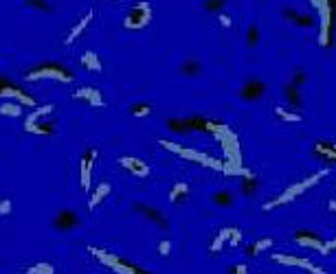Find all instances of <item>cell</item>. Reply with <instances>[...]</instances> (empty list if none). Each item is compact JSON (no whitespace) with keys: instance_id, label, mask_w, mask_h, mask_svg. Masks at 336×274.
Returning a JSON list of instances; mask_svg holds the SVG:
<instances>
[{"instance_id":"cell-17","label":"cell","mask_w":336,"mask_h":274,"mask_svg":"<svg viewBox=\"0 0 336 274\" xmlns=\"http://www.w3.org/2000/svg\"><path fill=\"white\" fill-rule=\"evenodd\" d=\"M93 16H95V13H93V11H88V13H86V16H83V18L79 20V22H77V24L73 26V29H71V31H68V35H66V40H64V42H66V44H73V42H75L77 38H79V35H81L83 31H86V26L90 24V20H93Z\"/></svg>"},{"instance_id":"cell-15","label":"cell","mask_w":336,"mask_h":274,"mask_svg":"<svg viewBox=\"0 0 336 274\" xmlns=\"http://www.w3.org/2000/svg\"><path fill=\"white\" fill-rule=\"evenodd\" d=\"M75 99H86L90 105H93V108H103V97H101V93L97 88H77L75 90Z\"/></svg>"},{"instance_id":"cell-41","label":"cell","mask_w":336,"mask_h":274,"mask_svg":"<svg viewBox=\"0 0 336 274\" xmlns=\"http://www.w3.org/2000/svg\"><path fill=\"white\" fill-rule=\"evenodd\" d=\"M327 208L334 210V213H336V200H330V202H327Z\"/></svg>"},{"instance_id":"cell-39","label":"cell","mask_w":336,"mask_h":274,"mask_svg":"<svg viewBox=\"0 0 336 274\" xmlns=\"http://www.w3.org/2000/svg\"><path fill=\"white\" fill-rule=\"evenodd\" d=\"M229 274H248V268L244 263H237V265H233V268L229 270Z\"/></svg>"},{"instance_id":"cell-1","label":"cell","mask_w":336,"mask_h":274,"mask_svg":"<svg viewBox=\"0 0 336 274\" xmlns=\"http://www.w3.org/2000/svg\"><path fill=\"white\" fill-rule=\"evenodd\" d=\"M327 175V169H321V171H317L314 175H310V178H305V180H301V182H297V185H292V187H288L286 191L279 195V198H275L272 202H266L264 204V210H270V208H275V206H282V204H288L290 200H295L297 195H301L303 191H307L310 187H314L317 182H321Z\"/></svg>"},{"instance_id":"cell-9","label":"cell","mask_w":336,"mask_h":274,"mask_svg":"<svg viewBox=\"0 0 336 274\" xmlns=\"http://www.w3.org/2000/svg\"><path fill=\"white\" fill-rule=\"evenodd\" d=\"M277 263H284V265H292V268H301V270H307L312 274H325L323 268L314 265L310 259H301V257H290V255H272Z\"/></svg>"},{"instance_id":"cell-11","label":"cell","mask_w":336,"mask_h":274,"mask_svg":"<svg viewBox=\"0 0 336 274\" xmlns=\"http://www.w3.org/2000/svg\"><path fill=\"white\" fill-rule=\"evenodd\" d=\"M134 208H136L141 215L148 217V220H152L160 230H167V228H170V222H167V217L160 213L158 208H154V206H150V204H143V202H136Z\"/></svg>"},{"instance_id":"cell-29","label":"cell","mask_w":336,"mask_h":274,"mask_svg":"<svg viewBox=\"0 0 336 274\" xmlns=\"http://www.w3.org/2000/svg\"><path fill=\"white\" fill-rule=\"evenodd\" d=\"M29 134H38V136H48V134H53V125L51 123H36V125H31L29 130Z\"/></svg>"},{"instance_id":"cell-10","label":"cell","mask_w":336,"mask_h":274,"mask_svg":"<svg viewBox=\"0 0 336 274\" xmlns=\"http://www.w3.org/2000/svg\"><path fill=\"white\" fill-rule=\"evenodd\" d=\"M95 158H97V149H90L86 156L81 158V165H79V178H81V189L83 191H90V178H93V167H95Z\"/></svg>"},{"instance_id":"cell-38","label":"cell","mask_w":336,"mask_h":274,"mask_svg":"<svg viewBox=\"0 0 336 274\" xmlns=\"http://www.w3.org/2000/svg\"><path fill=\"white\" fill-rule=\"evenodd\" d=\"M229 246H233V248H235V246H237V241H240L242 239V235H240V230H237V228H233V230H231V237H229Z\"/></svg>"},{"instance_id":"cell-33","label":"cell","mask_w":336,"mask_h":274,"mask_svg":"<svg viewBox=\"0 0 336 274\" xmlns=\"http://www.w3.org/2000/svg\"><path fill=\"white\" fill-rule=\"evenodd\" d=\"M150 112H152V105L150 103H138V105L132 108V114H134V116H148Z\"/></svg>"},{"instance_id":"cell-8","label":"cell","mask_w":336,"mask_h":274,"mask_svg":"<svg viewBox=\"0 0 336 274\" xmlns=\"http://www.w3.org/2000/svg\"><path fill=\"white\" fill-rule=\"evenodd\" d=\"M266 93V83L262 79H257V77H250V79H246L242 83V88H240V99L244 101H257V99H262Z\"/></svg>"},{"instance_id":"cell-6","label":"cell","mask_w":336,"mask_h":274,"mask_svg":"<svg viewBox=\"0 0 336 274\" xmlns=\"http://www.w3.org/2000/svg\"><path fill=\"white\" fill-rule=\"evenodd\" d=\"M295 241L301 246V248H310V250H317L321 252V255H330L332 250H336V239L334 241H323L319 239L314 233H310V230H297L295 233Z\"/></svg>"},{"instance_id":"cell-21","label":"cell","mask_w":336,"mask_h":274,"mask_svg":"<svg viewBox=\"0 0 336 274\" xmlns=\"http://www.w3.org/2000/svg\"><path fill=\"white\" fill-rule=\"evenodd\" d=\"M81 66L88 68V70H93V73H99V70H101V62H99V57H97L95 51H86V53L81 55Z\"/></svg>"},{"instance_id":"cell-12","label":"cell","mask_w":336,"mask_h":274,"mask_svg":"<svg viewBox=\"0 0 336 274\" xmlns=\"http://www.w3.org/2000/svg\"><path fill=\"white\" fill-rule=\"evenodd\" d=\"M77 224H79V215L75 213V210H71V208H64V210H60L58 213V217L53 220V226L58 228V230H73Z\"/></svg>"},{"instance_id":"cell-20","label":"cell","mask_w":336,"mask_h":274,"mask_svg":"<svg viewBox=\"0 0 336 274\" xmlns=\"http://www.w3.org/2000/svg\"><path fill=\"white\" fill-rule=\"evenodd\" d=\"M180 73H183L185 77H198L202 73V62L195 59V57L185 59L183 64H180Z\"/></svg>"},{"instance_id":"cell-25","label":"cell","mask_w":336,"mask_h":274,"mask_svg":"<svg viewBox=\"0 0 336 274\" xmlns=\"http://www.w3.org/2000/svg\"><path fill=\"white\" fill-rule=\"evenodd\" d=\"M231 230H233V228H222L220 235L213 239V243H211V252H213V255H218V252L224 248V243H227V239L231 237Z\"/></svg>"},{"instance_id":"cell-37","label":"cell","mask_w":336,"mask_h":274,"mask_svg":"<svg viewBox=\"0 0 336 274\" xmlns=\"http://www.w3.org/2000/svg\"><path fill=\"white\" fill-rule=\"evenodd\" d=\"M290 81H295L297 86H303V81H305V73L303 70H295V75H292V79Z\"/></svg>"},{"instance_id":"cell-2","label":"cell","mask_w":336,"mask_h":274,"mask_svg":"<svg viewBox=\"0 0 336 274\" xmlns=\"http://www.w3.org/2000/svg\"><path fill=\"white\" fill-rule=\"evenodd\" d=\"M88 252L99 259V263H103L110 270H115L117 274H148L141 268H136L134 263H128V261H123V259H119L117 255H110V252H106V250H99L97 246H88Z\"/></svg>"},{"instance_id":"cell-27","label":"cell","mask_w":336,"mask_h":274,"mask_svg":"<svg viewBox=\"0 0 336 274\" xmlns=\"http://www.w3.org/2000/svg\"><path fill=\"white\" fill-rule=\"evenodd\" d=\"M24 274H55V268L46 261H40V263H33Z\"/></svg>"},{"instance_id":"cell-34","label":"cell","mask_w":336,"mask_h":274,"mask_svg":"<svg viewBox=\"0 0 336 274\" xmlns=\"http://www.w3.org/2000/svg\"><path fill=\"white\" fill-rule=\"evenodd\" d=\"M13 210V202L9 200V198H5V200H0V215L3 217H7Z\"/></svg>"},{"instance_id":"cell-22","label":"cell","mask_w":336,"mask_h":274,"mask_svg":"<svg viewBox=\"0 0 336 274\" xmlns=\"http://www.w3.org/2000/svg\"><path fill=\"white\" fill-rule=\"evenodd\" d=\"M260 40H262L260 26H257L255 22H250L248 29H246V44H248V48H257V46H260Z\"/></svg>"},{"instance_id":"cell-4","label":"cell","mask_w":336,"mask_h":274,"mask_svg":"<svg viewBox=\"0 0 336 274\" xmlns=\"http://www.w3.org/2000/svg\"><path fill=\"white\" fill-rule=\"evenodd\" d=\"M150 20H152V5L148 0H141V3H136L128 11L123 24H125V29H130V31H138V29H145V26L150 24Z\"/></svg>"},{"instance_id":"cell-19","label":"cell","mask_w":336,"mask_h":274,"mask_svg":"<svg viewBox=\"0 0 336 274\" xmlns=\"http://www.w3.org/2000/svg\"><path fill=\"white\" fill-rule=\"evenodd\" d=\"M53 112V105L48 103V105H42V108H33V112L29 116H26V121H24V132L31 128V125H36L38 121H42V118H44L46 114H51Z\"/></svg>"},{"instance_id":"cell-40","label":"cell","mask_w":336,"mask_h":274,"mask_svg":"<svg viewBox=\"0 0 336 274\" xmlns=\"http://www.w3.org/2000/svg\"><path fill=\"white\" fill-rule=\"evenodd\" d=\"M218 18H220V24H222V26H227V29H231V18H229V16H224V13H220Z\"/></svg>"},{"instance_id":"cell-18","label":"cell","mask_w":336,"mask_h":274,"mask_svg":"<svg viewBox=\"0 0 336 274\" xmlns=\"http://www.w3.org/2000/svg\"><path fill=\"white\" fill-rule=\"evenodd\" d=\"M110 191H112L110 182H99V185H97V189H95V193H93V198H90V202H88V208H90V210L97 208L101 200H106V198H108V193H110Z\"/></svg>"},{"instance_id":"cell-35","label":"cell","mask_w":336,"mask_h":274,"mask_svg":"<svg viewBox=\"0 0 336 274\" xmlns=\"http://www.w3.org/2000/svg\"><path fill=\"white\" fill-rule=\"evenodd\" d=\"M26 5H29V7H38V9H42V11H51V7H48L44 0H26Z\"/></svg>"},{"instance_id":"cell-30","label":"cell","mask_w":336,"mask_h":274,"mask_svg":"<svg viewBox=\"0 0 336 274\" xmlns=\"http://www.w3.org/2000/svg\"><path fill=\"white\" fill-rule=\"evenodd\" d=\"M257 189H260V182H257V178H255L253 173H246V180H244V185H242V193L253 195Z\"/></svg>"},{"instance_id":"cell-16","label":"cell","mask_w":336,"mask_h":274,"mask_svg":"<svg viewBox=\"0 0 336 274\" xmlns=\"http://www.w3.org/2000/svg\"><path fill=\"white\" fill-rule=\"evenodd\" d=\"M286 97H288V105L292 110H301L303 108V99H301V86H297L295 81L286 83Z\"/></svg>"},{"instance_id":"cell-26","label":"cell","mask_w":336,"mask_h":274,"mask_svg":"<svg viewBox=\"0 0 336 274\" xmlns=\"http://www.w3.org/2000/svg\"><path fill=\"white\" fill-rule=\"evenodd\" d=\"M213 202H215V204H218V206H233L235 198H233V193L224 189V191H218V193L213 195Z\"/></svg>"},{"instance_id":"cell-5","label":"cell","mask_w":336,"mask_h":274,"mask_svg":"<svg viewBox=\"0 0 336 274\" xmlns=\"http://www.w3.org/2000/svg\"><path fill=\"white\" fill-rule=\"evenodd\" d=\"M160 145L165 147V149H170L174 154H178V156H183L187 160H195V163H200V165H209V167H213V169H224V165L218 163V160H213V158H209L207 154H200V151H193V149H187V147H180L176 143H170V140H160Z\"/></svg>"},{"instance_id":"cell-28","label":"cell","mask_w":336,"mask_h":274,"mask_svg":"<svg viewBox=\"0 0 336 274\" xmlns=\"http://www.w3.org/2000/svg\"><path fill=\"white\" fill-rule=\"evenodd\" d=\"M275 112H277V116H282L284 121H288V123H301V121H303V116L297 114L295 110L288 112V110H284L282 105H277V110H275Z\"/></svg>"},{"instance_id":"cell-7","label":"cell","mask_w":336,"mask_h":274,"mask_svg":"<svg viewBox=\"0 0 336 274\" xmlns=\"http://www.w3.org/2000/svg\"><path fill=\"white\" fill-rule=\"evenodd\" d=\"M0 99H13L22 105H31V108H36V101H33V97L24 95L22 90H20L16 83H11L9 79H5V77H0Z\"/></svg>"},{"instance_id":"cell-24","label":"cell","mask_w":336,"mask_h":274,"mask_svg":"<svg viewBox=\"0 0 336 274\" xmlns=\"http://www.w3.org/2000/svg\"><path fill=\"white\" fill-rule=\"evenodd\" d=\"M187 195H189V185H187V182H178V185L172 187L170 200H172V202H183Z\"/></svg>"},{"instance_id":"cell-13","label":"cell","mask_w":336,"mask_h":274,"mask_svg":"<svg viewBox=\"0 0 336 274\" xmlns=\"http://www.w3.org/2000/svg\"><path fill=\"white\" fill-rule=\"evenodd\" d=\"M119 163H121V167H123V169H128L132 175H136V178H148V175H150V167L145 165L141 158L123 156L121 160H119Z\"/></svg>"},{"instance_id":"cell-23","label":"cell","mask_w":336,"mask_h":274,"mask_svg":"<svg viewBox=\"0 0 336 274\" xmlns=\"http://www.w3.org/2000/svg\"><path fill=\"white\" fill-rule=\"evenodd\" d=\"M0 114H3V116H20V114H22V103H18V101L0 103Z\"/></svg>"},{"instance_id":"cell-32","label":"cell","mask_w":336,"mask_h":274,"mask_svg":"<svg viewBox=\"0 0 336 274\" xmlns=\"http://www.w3.org/2000/svg\"><path fill=\"white\" fill-rule=\"evenodd\" d=\"M270 246H272V239H270V237H266V239L253 243V248H250V255H257V252H262V250H268Z\"/></svg>"},{"instance_id":"cell-3","label":"cell","mask_w":336,"mask_h":274,"mask_svg":"<svg viewBox=\"0 0 336 274\" xmlns=\"http://www.w3.org/2000/svg\"><path fill=\"white\" fill-rule=\"evenodd\" d=\"M26 81H40V79H58V81H64V83H71L75 77L68 68L60 66V64H42L38 68H31L29 73L24 75Z\"/></svg>"},{"instance_id":"cell-31","label":"cell","mask_w":336,"mask_h":274,"mask_svg":"<svg viewBox=\"0 0 336 274\" xmlns=\"http://www.w3.org/2000/svg\"><path fill=\"white\" fill-rule=\"evenodd\" d=\"M202 7H205L209 13H220L224 7H227V0H205Z\"/></svg>"},{"instance_id":"cell-14","label":"cell","mask_w":336,"mask_h":274,"mask_svg":"<svg viewBox=\"0 0 336 274\" xmlns=\"http://www.w3.org/2000/svg\"><path fill=\"white\" fill-rule=\"evenodd\" d=\"M282 16L288 20V22L297 24V26H303V29H310V26H314V18L307 16V13H301L297 9H290V7H286V9H282Z\"/></svg>"},{"instance_id":"cell-36","label":"cell","mask_w":336,"mask_h":274,"mask_svg":"<svg viewBox=\"0 0 336 274\" xmlns=\"http://www.w3.org/2000/svg\"><path fill=\"white\" fill-rule=\"evenodd\" d=\"M170 250H172V241L163 239V241L158 243V252H160V255H163V257H167V255H170Z\"/></svg>"}]
</instances>
